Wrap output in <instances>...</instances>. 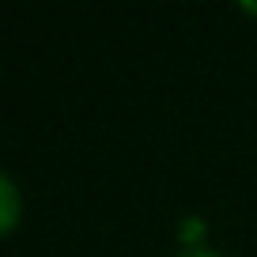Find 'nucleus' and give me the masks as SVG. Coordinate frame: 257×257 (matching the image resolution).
I'll list each match as a JSON object with an SVG mask.
<instances>
[{
    "instance_id": "1",
    "label": "nucleus",
    "mask_w": 257,
    "mask_h": 257,
    "mask_svg": "<svg viewBox=\"0 0 257 257\" xmlns=\"http://www.w3.org/2000/svg\"><path fill=\"white\" fill-rule=\"evenodd\" d=\"M19 219H23V189L16 174H0V231L16 234Z\"/></svg>"
},
{
    "instance_id": "2",
    "label": "nucleus",
    "mask_w": 257,
    "mask_h": 257,
    "mask_svg": "<svg viewBox=\"0 0 257 257\" xmlns=\"http://www.w3.org/2000/svg\"><path fill=\"white\" fill-rule=\"evenodd\" d=\"M178 257H223V253H216V249H204V246H193V249H185V253H178Z\"/></svg>"
},
{
    "instance_id": "3",
    "label": "nucleus",
    "mask_w": 257,
    "mask_h": 257,
    "mask_svg": "<svg viewBox=\"0 0 257 257\" xmlns=\"http://www.w3.org/2000/svg\"><path fill=\"white\" fill-rule=\"evenodd\" d=\"M242 12H246V16H257V4H242Z\"/></svg>"
}]
</instances>
